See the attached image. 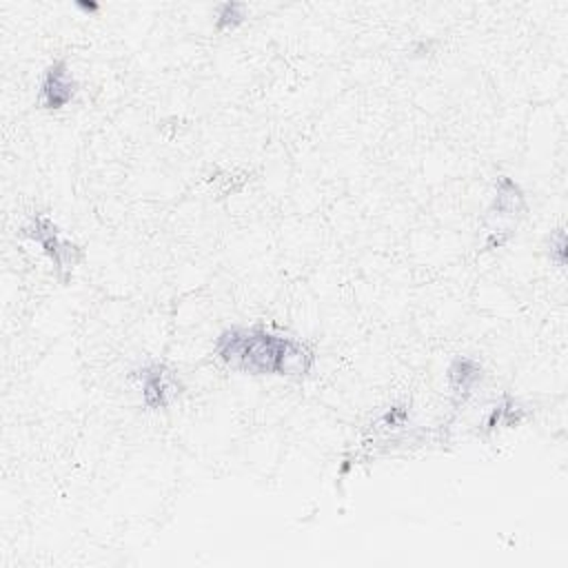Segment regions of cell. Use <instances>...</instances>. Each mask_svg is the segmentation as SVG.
Returning a JSON list of instances; mask_svg holds the SVG:
<instances>
[{
  "label": "cell",
  "mask_w": 568,
  "mask_h": 568,
  "mask_svg": "<svg viewBox=\"0 0 568 568\" xmlns=\"http://www.w3.org/2000/svg\"><path fill=\"white\" fill-rule=\"evenodd\" d=\"M213 355L229 368L248 375L306 377L315 368L308 342L264 326H231L215 337Z\"/></svg>",
  "instance_id": "6da1fadb"
},
{
  "label": "cell",
  "mask_w": 568,
  "mask_h": 568,
  "mask_svg": "<svg viewBox=\"0 0 568 568\" xmlns=\"http://www.w3.org/2000/svg\"><path fill=\"white\" fill-rule=\"evenodd\" d=\"M524 215H526L524 191L519 189V184L513 178L499 175L495 182L493 202L484 217V231H486L484 246L488 251L504 246L513 237V233Z\"/></svg>",
  "instance_id": "7a4b0ae2"
},
{
  "label": "cell",
  "mask_w": 568,
  "mask_h": 568,
  "mask_svg": "<svg viewBox=\"0 0 568 568\" xmlns=\"http://www.w3.org/2000/svg\"><path fill=\"white\" fill-rule=\"evenodd\" d=\"M20 233L42 248V253L53 264L55 277L62 284H67L71 273H73V268L82 260V248L75 242H71L69 237H64L62 231L58 229V224L49 215H44V213H33L22 224Z\"/></svg>",
  "instance_id": "3957f363"
},
{
  "label": "cell",
  "mask_w": 568,
  "mask_h": 568,
  "mask_svg": "<svg viewBox=\"0 0 568 568\" xmlns=\"http://www.w3.org/2000/svg\"><path fill=\"white\" fill-rule=\"evenodd\" d=\"M135 377L140 382V393L146 408H169L182 393V382L178 373L162 362L144 364L135 371Z\"/></svg>",
  "instance_id": "277c9868"
},
{
  "label": "cell",
  "mask_w": 568,
  "mask_h": 568,
  "mask_svg": "<svg viewBox=\"0 0 568 568\" xmlns=\"http://www.w3.org/2000/svg\"><path fill=\"white\" fill-rule=\"evenodd\" d=\"M78 93V82L64 60H53L40 82L38 104L47 111H60L69 102H73Z\"/></svg>",
  "instance_id": "5b68a950"
},
{
  "label": "cell",
  "mask_w": 568,
  "mask_h": 568,
  "mask_svg": "<svg viewBox=\"0 0 568 568\" xmlns=\"http://www.w3.org/2000/svg\"><path fill=\"white\" fill-rule=\"evenodd\" d=\"M448 384H450V390L459 397H466L475 390V386L481 382V366L479 362H475L473 357H466V355H457L450 366H448Z\"/></svg>",
  "instance_id": "8992f818"
},
{
  "label": "cell",
  "mask_w": 568,
  "mask_h": 568,
  "mask_svg": "<svg viewBox=\"0 0 568 568\" xmlns=\"http://www.w3.org/2000/svg\"><path fill=\"white\" fill-rule=\"evenodd\" d=\"M524 417V408L515 402V399H504L501 404H497L490 415L486 417V428L495 430L499 426H515L519 419Z\"/></svg>",
  "instance_id": "52a82bcc"
},
{
  "label": "cell",
  "mask_w": 568,
  "mask_h": 568,
  "mask_svg": "<svg viewBox=\"0 0 568 568\" xmlns=\"http://www.w3.org/2000/svg\"><path fill=\"white\" fill-rule=\"evenodd\" d=\"M246 20V7L240 2H224L215 11V31H233Z\"/></svg>",
  "instance_id": "ba28073f"
}]
</instances>
